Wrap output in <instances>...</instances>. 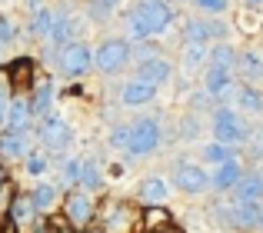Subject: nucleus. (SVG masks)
<instances>
[{"instance_id": "nucleus-3", "label": "nucleus", "mask_w": 263, "mask_h": 233, "mask_svg": "<svg viewBox=\"0 0 263 233\" xmlns=\"http://www.w3.org/2000/svg\"><path fill=\"white\" fill-rule=\"evenodd\" d=\"M57 64L64 70V77H84L90 67H93V50L87 44H80V40H70L67 47H60Z\"/></svg>"}, {"instance_id": "nucleus-19", "label": "nucleus", "mask_w": 263, "mask_h": 233, "mask_svg": "<svg viewBox=\"0 0 263 233\" xmlns=\"http://www.w3.org/2000/svg\"><path fill=\"white\" fill-rule=\"evenodd\" d=\"M53 20H57V13H53L50 7H44V10H37V13H33L30 30L37 33V37H50V33H53Z\"/></svg>"}, {"instance_id": "nucleus-25", "label": "nucleus", "mask_w": 263, "mask_h": 233, "mask_svg": "<svg viewBox=\"0 0 263 233\" xmlns=\"http://www.w3.org/2000/svg\"><path fill=\"white\" fill-rule=\"evenodd\" d=\"M30 213H37L33 203H30V197H13V207H10L13 223H27V220H30Z\"/></svg>"}, {"instance_id": "nucleus-1", "label": "nucleus", "mask_w": 263, "mask_h": 233, "mask_svg": "<svg viewBox=\"0 0 263 233\" xmlns=\"http://www.w3.org/2000/svg\"><path fill=\"white\" fill-rule=\"evenodd\" d=\"M170 20H174V10L167 7V0H140L127 13V27H130V37L134 40L163 33L170 27Z\"/></svg>"}, {"instance_id": "nucleus-16", "label": "nucleus", "mask_w": 263, "mask_h": 233, "mask_svg": "<svg viewBox=\"0 0 263 233\" xmlns=\"http://www.w3.org/2000/svg\"><path fill=\"white\" fill-rule=\"evenodd\" d=\"M137 193H140V200H147V203H163L170 197V190H167V183H163L160 177H147V180H140Z\"/></svg>"}, {"instance_id": "nucleus-29", "label": "nucleus", "mask_w": 263, "mask_h": 233, "mask_svg": "<svg viewBox=\"0 0 263 233\" xmlns=\"http://www.w3.org/2000/svg\"><path fill=\"white\" fill-rule=\"evenodd\" d=\"M147 227H154V230L163 227V230H167V227H174V223H170V213H167V210H160V207L154 210V207H150L147 210Z\"/></svg>"}, {"instance_id": "nucleus-21", "label": "nucleus", "mask_w": 263, "mask_h": 233, "mask_svg": "<svg viewBox=\"0 0 263 233\" xmlns=\"http://www.w3.org/2000/svg\"><path fill=\"white\" fill-rule=\"evenodd\" d=\"M237 107L247 110V113H260L263 110V97L253 90V87H240L237 90Z\"/></svg>"}, {"instance_id": "nucleus-27", "label": "nucleus", "mask_w": 263, "mask_h": 233, "mask_svg": "<svg viewBox=\"0 0 263 233\" xmlns=\"http://www.w3.org/2000/svg\"><path fill=\"white\" fill-rule=\"evenodd\" d=\"M117 4H120V0H90V17L93 20H107L110 13L117 10Z\"/></svg>"}, {"instance_id": "nucleus-44", "label": "nucleus", "mask_w": 263, "mask_h": 233, "mask_svg": "<svg viewBox=\"0 0 263 233\" xmlns=\"http://www.w3.org/2000/svg\"><path fill=\"white\" fill-rule=\"evenodd\" d=\"M260 183H263V177H260Z\"/></svg>"}, {"instance_id": "nucleus-18", "label": "nucleus", "mask_w": 263, "mask_h": 233, "mask_svg": "<svg viewBox=\"0 0 263 233\" xmlns=\"http://www.w3.org/2000/svg\"><path fill=\"white\" fill-rule=\"evenodd\" d=\"M206 67H217V70H227L230 73L233 67H237V53H233V47L230 44H217L210 50V64Z\"/></svg>"}, {"instance_id": "nucleus-4", "label": "nucleus", "mask_w": 263, "mask_h": 233, "mask_svg": "<svg viewBox=\"0 0 263 233\" xmlns=\"http://www.w3.org/2000/svg\"><path fill=\"white\" fill-rule=\"evenodd\" d=\"M127 60H130V44L127 40H117V37L103 40V44L93 50V67L100 73H117Z\"/></svg>"}, {"instance_id": "nucleus-6", "label": "nucleus", "mask_w": 263, "mask_h": 233, "mask_svg": "<svg viewBox=\"0 0 263 233\" xmlns=\"http://www.w3.org/2000/svg\"><path fill=\"white\" fill-rule=\"evenodd\" d=\"M37 137H40V143H44L47 150H67L70 140H73V127L67 120H60V116H47V120L40 123Z\"/></svg>"}, {"instance_id": "nucleus-43", "label": "nucleus", "mask_w": 263, "mask_h": 233, "mask_svg": "<svg viewBox=\"0 0 263 233\" xmlns=\"http://www.w3.org/2000/svg\"><path fill=\"white\" fill-rule=\"evenodd\" d=\"M0 183H4V167H0Z\"/></svg>"}, {"instance_id": "nucleus-12", "label": "nucleus", "mask_w": 263, "mask_h": 233, "mask_svg": "<svg viewBox=\"0 0 263 233\" xmlns=\"http://www.w3.org/2000/svg\"><path fill=\"white\" fill-rule=\"evenodd\" d=\"M240 177H243L240 163H237V160H227V163H220V167H217V173L210 177V187H217V190H233Z\"/></svg>"}, {"instance_id": "nucleus-33", "label": "nucleus", "mask_w": 263, "mask_h": 233, "mask_svg": "<svg viewBox=\"0 0 263 233\" xmlns=\"http://www.w3.org/2000/svg\"><path fill=\"white\" fill-rule=\"evenodd\" d=\"M13 40V24L7 17H0V44H10Z\"/></svg>"}, {"instance_id": "nucleus-41", "label": "nucleus", "mask_w": 263, "mask_h": 233, "mask_svg": "<svg viewBox=\"0 0 263 233\" xmlns=\"http://www.w3.org/2000/svg\"><path fill=\"white\" fill-rule=\"evenodd\" d=\"M257 227H260V230H263V210H260V223H257Z\"/></svg>"}, {"instance_id": "nucleus-2", "label": "nucleus", "mask_w": 263, "mask_h": 233, "mask_svg": "<svg viewBox=\"0 0 263 233\" xmlns=\"http://www.w3.org/2000/svg\"><path fill=\"white\" fill-rule=\"evenodd\" d=\"M160 147V123L150 120V116H140V120L130 123V140H127V150L134 157H147Z\"/></svg>"}, {"instance_id": "nucleus-5", "label": "nucleus", "mask_w": 263, "mask_h": 233, "mask_svg": "<svg viewBox=\"0 0 263 233\" xmlns=\"http://www.w3.org/2000/svg\"><path fill=\"white\" fill-rule=\"evenodd\" d=\"M213 137H217V143H223V147H237V143L247 140V123L233 110H220L213 116Z\"/></svg>"}, {"instance_id": "nucleus-39", "label": "nucleus", "mask_w": 263, "mask_h": 233, "mask_svg": "<svg viewBox=\"0 0 263 233\" xmlns=\"http://www.w3.org/2000/svg\"><path fill=\"white\" fill-rule=\"evenodd\" d=\"M260 4H263V0H247V7H250V10H260Z\"/></svg>"}, {"instance_id": "nucleus-32", "label": "nucleus", "mask_w": 263, "mask_h": 233, "mask_svg": "<svg viewBox=\"0 0 263 233\" xmlns=\"http://www.w3.org/2000/svg\"><path fill=\"white\" fill-rule=\"evenodd\" d=\"M197 4V10H203V13H223L227 7H230V0H193Z\"/></svg>"}, {"instance_id": "nucleus-8", "label": "nucleus", "mask_w": 263, "mask_h": 233, "mask_svg": "<svg viewBox=\"0 0 263 233\" xmlns=\"http://www.w3.org/2000/svg\"><path fill=\"white\" fill-rule=\"evenodd\" d=\"M170 73H174V67H170L163 57H147V60H140L137 80H143V84H150V87H160V84L170 80Z\"/></svg>"}, {"instance_id": "nucleus-15", "label": "nucleus", "mask_w": 263, "mask_h": 233, "mask_svg": "<svg viewBox=\"0 0 263 233\" xmlns=\"http://www.w3.org/2000/svg\"><path fill=\"white\" fill-rule=\"evenodd\" d=\"M123 104H130V107H140V104H150V100L157 97V87H150V84H143V80H134V84H127L123 87Z\"/></svg>"}, {"instance_id": "nucleus-36", "label": "nucleus", "mask_w": 263, "mask_h": 233, "mask_svg": "<svg viewBox=\"0 0 263 233\" xmlns=\"http://www.w3.org/2000/svg\"><path fill=\"white\" fill-rule=\"evenodd\" d=\"M7 107H10V97H7V87L0 84V123L7 120Z\"/></svg>"}, {"instance_id": "nucleus-13", "label": "nucleus", "mask_w": 263, "mask_h": 233, "mask_svg": "<svg viewBox=\"0 0 263 233\" xmlns=\"http://www.w3.org/2000/svg\"><path fill=\"white\" fill-rule=\"evenodd\" d=\"M0 153L4 157H27V130H10L0 133Z\"/></svg>"}, {"instance_id": "nucleus-10", "label": "nucleus", "mask_w": 263, "mask_h": 233, "mask_svg": "<svg viewBox=\"0 0 263 233\" xmlns=\"http://www.w3.org/2000/svg\"><path fill=\"white\" fill-rule=\"evenodd\" d=\"M93 220V203L87 193H70L67 197V223L70 227H84Z\"/></svg>"}, {"instance_id": "nucleus-30", "label": "nucleus", "mask_w": 263, "mask_h": 233, "mask_svg": "<svg viewBox=\"0 0 263 233\" xmlns=\"http://www.w3.org/2000/svg\"><path fill=\"white\" fill-rule=\"evenodd\" d=\"M47 157L44 153H27V173H33V177H40V173H47Z\"/></svg>"}, {"instance_id": "nucleus-34", "label": "nucleus", "mask_w": 263, "mask_h": 233, "mask_svg": "<svg viewBox=\"0 0 263 233\" xmlns=\"http://www.w3.org/2000/svg\"><path fill=\"white\" fill-rule=\"evenodd\" d=\"M127 140H130V127H117L114 130V147H127Z\"/></svg>"}, {"instance_id": "nucleus-7", "label": "nucleus", "mask_w": 263, "mask_h": 233, "mask_svg": "<svg viewBox=\"0 0 263 233\" xmlns=\"http://www.w3.org/2000/svg\"><path fill=\"white\" fill-rule=\"evenodd\" d=\"M174 183L183 193H203V190L210 187V177H206V170H200L197 163H177Z\"/></svg>"}, {"instance_id": "nucleus-17", "label": "nucleus", "mask_w": 263, "mask_h": 233, "mask_svg": "<svg viewBox=\"0 0 263 233\" xmlns=\"http://www.w3.org/2000/svg\"><path fill=\"white\" fill-rule=\"evenodd\" d=\"M10 123V130H27V123H30V107H27V97H17L10 100V107H7V120Z\"/></svg>"}, {"instance_id": "nucleus-42", "label": "nucleus", "mask_w": 263, "mask_h": 233, "mask_svg": "<svg viewBox=\"0 0 263 233\" xmlns=\"http://www.w3.org/2000/svg\"><path fill=\"white\" fill-rule=\"evenodd\" d=\"M163 233H177V230H174V227H167V230H163Z\"/></svg>"}, {"instance_id": "nucleus-38", "label": "nucleus", "mask_w": 263, "mask_h": 233, "mask_svg": "<svg viewBox=\"0 0 263 233\" xmlns=\"http://www.w3.org/2000/svg\"><path fill=\"white\" fill-rule=\"evenodd\" d=\"M30 10L37 13V10H44V0H30Z\"/></svg>"}, {"instance_id": "nucleus-37", "label": "nucleus", "mask_w": 263, "mask_h": 233, "mask_svg": "<svg viewBox=\"0 0 263 233\" xmlns=\"http://www.w3.org/2000/svg\"><path fill=\"white\" fill-rule=\"evenodd\" d=\"M123 217H130V213H123V210H120V207H117V210H114V217H110V223H107V227H110V230H120V223H123Z\"/></svg>"}, {"instance_id": "nucleus-9", "label": "nucleus", "mask_w": 263, "mask_h": 233, "mask_svg": "<svg viewBox=\"0 0 263 233\" xmlns=\"http://www.w3.org/2000/svg\"><path fill=\"white\" fill-rule=\"evenodd\" d=\"M233 203H263V183L260 173H243L233 187Z\"/></svg>"}, {"instance_id": "nucleus-40", "label": "nucleus", "mask_w": 263, "mask_h": 233, "mask_svg": "<svg viewBox=\"0 0 263 233\" xmlns=\"http://www.w3.org/2000/svg\"><path fill=\"white\" fill-rule=\"evenodd\" d=\"M257 143H260V150H263V123L257 127Z\"/></svg>"}, {"instance_id": "nucleus-23", "label": "nucleus", "mask_w": 263, "mask_h": 233, "mask_svg": "<svg viewBox=\"0 0 263 233\" xmlns=\"http://www.w3.org/2000/svg\"><path fill=\"white\" fill-rule=\"evenodd\" d=\"M57 200V190L50 187V183H40V187H33V193H30V203H33V210H50V203Z\"/></svg>"}, {"instance_id": "nucleus-26", "label": "nucleus", "mask_w": 263, "mask_h": 233, "mask_svg": "<svg viewBox=\"0 0 263 233\" xmlns=\"http://www.w3.org/2000/svg\"><path fill=\"white\" fill-rule=\"evenodd\" d=\"M206 57V44H186L183 47V64L186 67H200Z\"/></svg>"}, {"instance_id": "nucleus-11", "label": "nucleus", "mask_w": 263, "mask_h": 233, "mask_svg": "<svg viewBox=\"0 0 263 233\" xmlns=\"http://www.w3.org/2000/svg\"><path fill=\"white\" fill-rule=\"evenodd\" d=\"M223 24H206V20H190L186 24V44H206V40H223Z\"/></svg>"}, {"instance_id": "nucleus-31", "label": "nucleus", "mask_w": 263, "mask_h": 233, "mask_svg": "<svg viewBox=\"0 0 263 233\" xmlns=\"http://www.w3.org/2000/svg\"><path fill=\"white\" fill-rule=\"evenodd\" d=\"M240 67H243V73H247V77H257V73L263 70V64H260V57H257V53H243V57H240Z\"/></svg>"}, {"instance_id": "nucleus-14", "label": "nucleus", "mask_w": 263, "mask_h": 233, "mask_svg": "<svg viewBox=\"0 0 263 233\" xmlns=\"http://www.w3.org/2000/svg\"><path fill=\"white\" fill-rule=\"evenodd\" d=\"M50 104H53V84H50V80H47V84H37L33 97H27L30 116H44V120H47V110H50Z\"/></svg>"}, {"instance_id": "nucleus-28", "label": "nucleus", "mask_w": 263, "mask_h": 233, "mask_svg": "<svg viewBox=\"0 0 263 233\" xmlns=\"http://www.w3.org/2000/svg\"><path fill=\"white\" fill-rule=\"evenodd\" d=\"M80 183H84L87 190H97V187H100V173H97V163H90V160L80 163Z\"/></svg>"}, {"instance_id": "nucleus-24", "label": "nucleus", "mask_w": 263, "mask_h": 233, "mask_svg": "<svg viewBox=\"0 0 263 233\" xmlns=\"http://www.w3.org/2000/svg\"><path fill=\"white\" fill-rule=\"evenodd\" d=\"M203 160H206V163H217V167H220V163L233 160V150L213 140V143H206V147H203Z\"/></svg>"}, {"instance_id": "nucleus-20", "label": "nucleus", "mask_w": 263, "mask_h": 233, "mask_svg": "<svg viewBox=\"0 0 263 233\" xmlns=\"http://www.w3.org/2000/svg\"><path fill=\"white\" fill-rule=\"evenodd\" d=\"M70 37H73V20L67 17V13H57V20H53V33H50V40L57 47H67L70 44Z\"/></svg>"}, {"instance_id": "nucleus-35", "label": "nucleus", "mask_w": 263, "mask_h": 233, "mask_svg": "<svg viewBox=\"0 0 263 233\" xmlns=\"http://www.w3.org/2000/svg\"><path fill=\"white\" fill-rule=\"evenodd\" d=\"M64 173H67V180L80 183V160H70V163H67V170H64Z\"/></svg>"}, {"instance_id": "nucleus-22", "label": "nucleus", "mask_w": 263, "mask_h": 233, "mask_svg": "<svg viewBox=\"0 0 263 233\" xmlns=\"http://www.w3.org/2000/svg\"><path fill=\"white\" fill-rule=\"evenodd\" d=\"M227 87H230V73L217 70V67H206V93L220 97V93H227Z\"/></svg>"}]
</instances>
